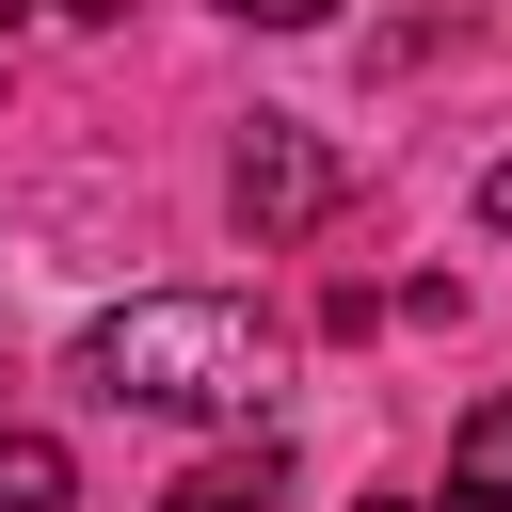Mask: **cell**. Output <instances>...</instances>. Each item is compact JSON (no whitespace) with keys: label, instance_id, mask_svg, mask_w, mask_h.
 <instances>
[{"label":"cell","instance_id":"cell-4","mask_svg":"<svg viewBox=\"0 0 512 512\" xmlns=\"http://www.w3.org/2000/svg\"><path fill=\"white\" fill-rule=\"evenodd\" d=\"M272 496H288V448L256 432V448H224V464H192V480H176L160 512H272Z\"/></svg>","mask_w":512,"mask_h":512},{"label":"cell","instance_id":"cell-8","mask_svg":"<svg viewBox=\"0 0 512 512\" xmlns=\"http://www.w3.org/2000/svg\"><path fill=\"white\" fill-rule=\"evenodd\" d=\"M480 224H496V240H512V160H496V176H480Z\"/></svg>","mask_w":512,"mask_h":512},{"label":"cell","instance_id":"cell-7","mask_svg":"<svg viewBox=\"0 0 512 512\" xmlns=\"http://www.w3.org/2000/svg\"><path fill=\"white\" fill-rule=\"evenodd\" d=\"M32 16H64V32H112V16H128V0H32Z\"/></svg>","mask_w":512,"mask_h":512},{"label":"cell","instance_id":"cell-3","mask_svg":"<svg viewBox=\"0 0 512 512\" xmlns=\"http://www.w3.org/2000/svg\"><path fill=\"white\" fill-rule=\"evenodd\" d=\"M448 512H512V400H464V432H448Z\"/></svg>","mask_w":512,"mask_h":512},{"label":"cell","instance_id":"cell-2","mask_svg":"<svg viewBox=\"0 0 512 512\" xmlns=\"http://www.w3.org/2000/svg\"><path fill=\"white\" fill-rule=\"evenodd\" d=\"M224 208H240V240H256V256H288V240H320V224L352 208V176H336V144H320V128L256 112V128H240V160H224Z\"/></svg>","mask_w":512,"mask_h":512},{"label":"cell","instance_id":"cell-1","mask_svg":"<svg viewBox=\"0 0 512 512\" xmlns=\"http://www.w3.org/2000/svg\"><path fill=\"white\" fill-rule=\"evenodd\" d=\"M64 368L96 400H128V416H256L272 368H288V320L240 304V288H128V304L80 320Z\"/></svg>","mask_w":512,"mask_h":512},{"label":"cell","instance_id":"cell-6","mask_svg":"<svg viewBox=\"0 0 512 512\" xmlns=\"http://www.w3.org/2000/svg\"><path fill=\"white\" fill-rule=\"evenodd\" d=\"M224 16H256V32H320L336 0H224Z\"/></svg>","mask_w":512,"mask_h":512},{"label":"cell","instance_id":"cell-5","mask_svg":"<svg viewBox=\"0 0 512 512\" xmlns=\"http://www.w3.org/2000/svg\"><path fill=\"white\" fill-rule=\"evenodd\" d=\"M80 496V464H64V432H32V416H0V512H64Z\"/></svg>","mask_w":512,"mask_h":512},{"label":"cell","instance_id":"cell-9","mask_svg":"<svg viewBox=\"0 0 512 512\" xmlns=\"http://www.w3.org/2000/svg\"><path fill=\"white\" fill-rule=\"evenodd\" d=\"M352 512H432V496H400V480H368V496H352Z\"/></svg>","mask_w":512,"mask_h":512}]
</instances>
